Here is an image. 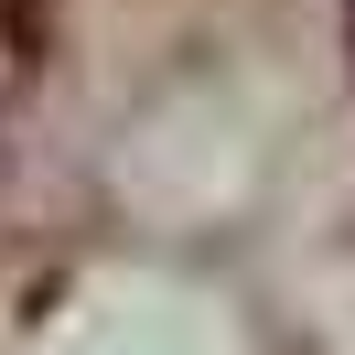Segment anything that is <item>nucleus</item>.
Returning a JSON list of instances; mask_svg holds the SVG:
<instances>
[{"label":"nucleus","mask_w":355,"mask_h":355,"mask_svg":"<svg viewBox=\"0 0 355 355\" xmlns=\"http://www.w3.org/2000/svg\"><path fill=\"white\" fill-rule=\"evenodd\" d=\"M345 22H355V0H345Z\"/></svg>","instance_id":"f257e3e1"}]
</instances>
